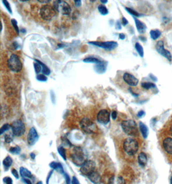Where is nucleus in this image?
<instances>
[{"label": "nucleus", "instance_id": "obj_4", "mask_svg": "<svg viewBox=\"0 0 172 184\" xmlns=\"http://www.w3.org/2000/svg\"><path fill=\"white\" fill-rule=\"evenodd\" d=\"M53 7L56 12L62 15L69 16L71 14V7L67 2L65 1H54L53 2Z\"/></svg>", "mask_w": 172, "mask_h": 184}, {"label": "nucleus", "instance_id": "obj_9", "mask_svg": "<svg viewBox=\"0 0 172 184\" xmlns=\"http://www.w3.org/2000/svg\"><path fill=\"white\" fill-rule=\"evenodd\" d=\"M89 44L94 45L98 47L104 49L108 51H112L117 47L118 43L116 42H89Z\"/></svg>", "mask_w": 172, "mask_h": 184}, {"label": "nucleus", "instance_id": "obj_40", "mask_svg": "<svg viewBox=\"0 0 172 184\" xmlns=\"http://www.w3.org/2000/svg\"><path fill=\"white\" fill-rule=\"evenodd\" d=\"M4 182L5 184H13V181L11 177H5L4 178Z\"/></svg>", "mask_w": 172, "mask_h": 184}, {"label": "nucleus", "instance_id": "obj_26", "mask_svg": "<svg viewBox=\"0 0 172 184\" xmlns=\"http://www.w3.org/2000/svg\"><path fill=\"white\" fill-rule=\"evenodd\" d=\"M83 61V62H84V63H95V64L101 63V62L102 61L101 60H99V59L94 58V57H88V58H84Z\"/></svg>", "mask_w": 172, "mask_h": 184}, {"label": "nucleus", "instance_id": "obj_41", "mask_svg": "<svg viewBox=\"0 0 172 184\" xmlns=\"http://www.w3.org/2000/svg\"><path fill=\"white\" fill-rule=\"evenodd\" d=\"M64 176H65V180H66L67 184H70V178L69 175H68V174L65 173H64Z\"/></svg>", "mask_w": 172, "mask_h": 184}, {"label": "nucleus", "instance_id": "obj_2", "mask_svg": "<svg viewBox=\"0 0 172 184\" xmlns=\"http://www.w3.org/2000/svg\"><path fill=\"white\" fill-rule=\"evenodd\" d=\"M121 127L123 131L126 135L131 136H135L138 134V129H137L135 121L133 120H124L121 123Z\"/></svg>", "mask_w": 172, "mask_h": 184}, {"label": "nucleus", "instance_id": "obj_14", "mask_svg": "<svg viewBox=\"0 0 172 184\" xmlns=\"http://www.w3.org/2000/svg\"><path fill=\"white\" fill-rule=\"evenodd\" d=\"M123 80L125 83H126L128 85L131 87H135L139 83L138 79L134 76L132 74L126 73L123 74Z\"/></svg>", "mask_w": 172, "mask_h": 184}, {"label": "nucleus", "instance_id": "obj_29", "mask_svg": "<svg viewBox=\"0 0 172 184\" xmlns=\"http://www.w3.org/2000/svg\"><path fill=\"white\" fill-rule=\"evenodd\" d=\"M135 47L137 52H138V54H139V56L140 57H143L144 56V50H143V47H142V45L140 44L139 43H136L135 45Z\"/></svg>", "mask_w": 172, "mask_h": 184}, {"label": "nucleus", "instance_id": "obj_30", "mask_svg": "<svg viewBox=\"0 0 172 184\" xmlns=\"http://www.w3.org/2000/svg\"><path fill=\"white\" fill-rule=\"evenodd\" d=\"M141 86L143 88L145 89H152V88H155V87H156V85H155L154 83H151V82H144V83H141Z\"/></svg>", "mask_w": 172, "mask_h": 184}, {"label": "nucleus", "instance_id": "obj_36", "mask_svg": "<svg viewBox=\"0 0 172 184\" xmlns=\"http://www.w3.org/2000/svg\"><path fill=\"white\" fill-rule=\"evenodd\" d=\"M34 67L36 74H39L41 71H42V67L38 62L36 61L35 63H34Z\"/></svg>", "mask_w": 172, "mask_h": 184}, {"label": "nucleus", "instance_id": "obj_11", "mask_svg": "<svg viewBox=\"0 0 172 184\" xmlns=\"http://www.w3.org/2000/svg\"><path fill=\"white\" fill-rule=\"evenodd\" d=\"M110 113L106 109H102L98 113L97 120L99 123L106 125L110 122Z\"/></svg>", "mask_w": 172, "mask_h": 184}, {"label": "nucleus", "instance_id": "obj_24", "mask_svg": "<svg viewBox=\"0 0 172 184\" xmlns=\"http://www.w3.org/2000/svg\"><path fill=\"white\" fill-rule=\"evenodd\" d=\"M34 60H35V61L36 62H38V63L41 65V66L42 67V73L43 74H45V75L46 76H48L51 74V70L49 69V68L46 66L45 63H43L42 61H39V60H36V59H35Z\"/></svg>", "mask_w": 172, "mask_h": 184}, {"label": "nucleus", "instance_id": "obj_32", "mask_svg": "<svg viewBox=\"0 0 172 184\" xmlns=\"http://www.w3.org/2000/svg\"><path fill=\"white\" fill-rule=\"evenodd\" d=\"M11 129H12V127L8 123L4 124L1 128V130H0V135H2L3 134L5 133V132L8 131V130H10Z\"/></svg>", "mask_w": 172, "mask_h": 184}, {"label": "nucleus", "instance_id": "obj_39", "mask_svg": "<svg viewBox=\"0 0 172 184\" xmlns=\"http://www.w3.org/2000/svg\"><path fill=\"white\" fill-rule=\"evenodd\" d=\"M13 136L12 135H6L5 136V142L7 143H11L13 140Z\"/></svg>", "mask_w": 172, "mask_h": 184}, {"label": "nucleus", "instance_id": "obj_15", "mask_svg": "<svg viewBox=\"0 0 172 184\" xmlns=\"http://www.w3.org/2000/svg\"><path fill=\"white\" fill-rule=\"evenodd\" d=\"M107 65H108L107 61H102L101 63L95 64L93 68H94V70L97 73L99 74H104L106 72V68H107Z\"/></svg>", "mask_w": 172, "mask_h": 184}, {"label": "nucleus", "instance_id": "obj_37", "mask_svg": "<svg viewBox=\"0 0 172 184\" xmlns=\"http://www.w3.org/2000/svg\"><path fill=\"white\" fill-rule=\"evenodd\" d=\"M2 3H3V4H4L5 8H7V10L12 14V8H11V5H10V4H9L8 1H7V0H4V1H2Z\"/></svg>", "mask_w": 172, "mask_h": 184}, {"label": "nucleus", "instance_id": "obj_50", "mask_svg": "<svg viewBox=\"0 0 172 184\" xmlns=\"http://www.w3.org/2000/svg\"><path fill=\"white\" fill-rule=\"evenodd\" d=\"M119 38L120 39H124L125 38L124 34H123V33L119 34Z\"/></svg>", "mask_w": 172, "mask_h": 184}, {"label": "nucleus", "instance_id": "obj_12", "mask_svg": "<svg viewBox=\"0 0 172 184\" xmlns=\"http://www.w3.org/2000/svg\"><path fill=\"white\" fill-rule=\"evenodd\" d=\"M156 50L159 53V54L163 56L166 59H168V61H171L172 60V56L170 51L168 50H166L164 47V43L162 41H159L156 45Z\"/></svg>", "mask_w": 172, "mask_h": 184}, {"label": "nucleus", "instance_id": "obj_17", "mask_svg": "<svg viewBox=\"0 0 172 184\" xmlns=\"http://www.w3.org/2000/svg\"><path fill=\"white\" fill-rule=\"evenodd\" d=\"M88 178V179L90 180V182L94 184H99L101 182V178L99 173L96 172V171H93V173L90 174L88 176H87Z\"/></svg>", "mask_w": 172, "mask_h": 184}, {"label": "nucleus", "instance_id": "obj_47", "mask_svg": "<svg viewBox=\"0 0 172 184\" xmlns=\"http://www.w3.org/2000/svg\"><path fill=\"white\" fill-rule=\"evenodd\" d=\"M128 23V21L126 19V18L124 17L122 18V24H123V25L126 26Z\"/></svg>", "mask_w": 172, "mask_h": 184}, {"label": "nucleus", "instance_id": "obj_46", "mask_svg": "<svg viewBox=\"0 0 172 184\" xmlns=\"http://www.w3.org/2000/svg\"><path fill=\"white\" fill-rule=\"evenodd\" d=\"M117 113L116 111H113L112 113V118H113V120H115L117 118Z\"/></svg>", "mask_w": 172, "mask_h": 184}, {"label": "nucleus", "instance_id": "obj_49", "mask_svg": "<svg viewBox=\"0 0 172 184\" xmlns=\"http://www.w3.org/2000/svg\"><path fill=\"white\" fill-rule=\"evenodd\" d=\"M22 180H23V182L25 183L26 184H32V182H30V180H29L27 178H23Z\"/></svg>", "mask_w": 172, "mask_h": 184}, {"label": "nucleus", "instance_id": "obj_31", "mask_svg": "<svg viewBox=\"0 0 172 184\" xmlns=\"http://www.w3.org/2000/svg\"><path fill=\"white\" fill-rule=\"evenodd\" d=\"M98 11L101 15H106L108 14V10L105 5H100L98 7Z\"/></svg>", "mask_w": 172, "mask_h": 184}, {"label": "nucleus", "instance_id": "obj_6", "mask_svg": "<svg viewBox=\"0 0 172 184\" xmlns=\"http://www.w3.org/2000/svg\"><path fill=\"white\" fill-rule=\"evenodd\" d=\"M57 12L55 11L54 8L51 5H45L40 8L39 14L43 20L49 21L54 18Z\"/></svg>", "mask_w": 172, "mask_h": 184}, {"label": "nucleus", "instance_id": "obj_57", "mask_svg": "<svg viewBox=\"0 0 172 184\" xmlns=\"http://www.w3.org/2000/svg\"><path fill=\"white\" fill-rule=\"evenodd\" d=\"M150 77H151L152 79H154V80H157V78H155V77L153 76V75H150Z\"/></svg>", "mask_w": 172, "mask_h": 184}, {"label": "nucleus", "instance_id": "obj_52", "mask_svg": "<svg viewBox=\"0 0 172 184\" xmlns=\"http://www.w3.org/2000/svg\"><path fill=\"white\" fill-rule=\"evenodd\" d=\"M30 157H31V158L33 159V160H34V159H35V158H36L35 154L33 153V152H32V153L30 154Z\"/></svg>", "mask_w": 172, "mask_h": 184}, {"label": "nucleus", "instance_id": "obj_23", "mask_svg": "<svg viewBox=\"0 0 172 184\" xmlns=\"http://www.w3.org/2000/svg\"><path fill=\"white\" fill-rule=\"evenodd\" d=\"M20 171L21 176H22V178H32V173H31L30 171L26 169V168L21 167H20Z\"/></svg>", "mask_w": 172, "mask_h": 184}, {"label": "nucleus", "instance_id": "obj_35", "mask_svg": "<svg viewBox=\"0 0 172 184\" xmlns=\"http://www.w3.org/2000/svg\"><path fill=\"white\" fill-rule=\"evenodd\" d=\"M125 9H126V11L128 12V13L132 14L133 16H136V17H139L140 14H139L138 12H137V11H135V10H133V9L131 8H128V7H125Z\"/></svg>", "mask_w": 172, "mask_h": 184}, {"label": "nucleus", "instance_id": "obj_48", "mask_svg": "<svg viewBox=\"0 0 172 184\" xmlns=\"http://www.w3.org/2000/svg\"><path fill=\"white\" fill-rule=\"evenodd\" d=\"M145 114V113L143 111H140L138 113H137V117L139 118H141L143 117L144 115Z\"/></svg>", "mask_w": 172, "mask_h": 184}, {"label": "nucleus", "instance_id": "obj_8", "mask_svg": "<svg viewBox=\"0 0 172 184\" xmlns=\"http://www.w3.org/2000/svg\"><path fill=\"white\" fill-rule=\"evenodd\" d=\"M12 132L14 136L20 137L23 136L25 133V125L20 120L14 121L12 124Z\"/></svg>", "mask_w": 172, "mask_h": 184}, {"label": "nucleus", "instance_id": "obj_27", "mask_svg": "<svg viewBox=\"0 0 172 184\" xmlns=\"http://www.w3.org/2000/svg\"><path fill=\"white\" fill-rule=\"evenodd\" d=\"M150 36H151L152 39L154 40L157 39L161 35V31L159 30H152L151 31H150Z\"/></svg>", "mask_w": 172, "mask_h": 184}, {"label": "nucleus", "instance_id": "obj_19", "mask_svg": "<svg viewBox=\"0 0 172 184\" xmlns=\"http://www.w3.org/2000/svg\"><path fill=\"white\" fill-rule=\"evenodd\" d=\"M134 21L135 22V25L137 27V29L138 30V32L140 34H143L146 32V25L143 23L142 21H140V20H139L137 18H134Z\"/></svg>", "mask_w": 172, "mask_h": 184}, {"label": "nucleus", "instance_id": "obj_42", "mask_svg": "<svg viewBox=\"0 0 172 184\" xmlns=\"http://www.w3.org/2000/svg\"><path fill=\"white\" fill-rule=\"evenodd\" d=\"M12 174H13V176L15 178L19 179V178H20V176H19V174L18 173V171L15 170V169L12 170Z\"/></svg>", "mask_w": 172, "mask_h": 184}, {"label": "nucleus", "instance_id": "obj_55", "mask_svg": "<svg viewBox=\"0 0 172 184\" xmlns=\"http://www.w3.org/2000/svg\"><path fill=\"white\" fill-rule=\"evenodd\" d=\"M39 2H40V3H45V4H47V3H49L50 2V1H43V0H41V1H38Z\"/></svg>", "mask_w": 172, "mask_h": 184}, {"label": "nucleus", "instance_id": "obj_22", "mask_svg": "<svg viewBox=\"0 0 172 184\" xmlns=\"http://www.w3.org/2000/svg\"><path fill=\"white\" fill-rule=\"evenodd\" d=\"M147 161H148V158H147L146 154L143 152H140L138 157V162L139 165L142 167H145L147 164Z\"/></svg>", "mask_w": 172, "mask_h": 184}, {"label": "nucleus", "instance_id": "obj_18", "mask_svg": "<svg viewBox=\"0 0 172 184\" xmlns=\"http://www.w3.org/2000/svg\"><path fill=\"white\" fill-rule=\"evenodd\" d=\"M108 184H125V180L122 176H112L109 179Z\"/></svg>", "mask_w": 172, "mask_h": 184}, {"label": "nucleus", "instance_id": "obj_20", "mask_svg": "<svg viewBox=\"0 0 172 184\" xmlns=\"http://www.w3.org/2000/svg\"><path fill=\"white\" fill-rule=\"evenodd\" d=\"M49 166L51 167L52 169L58 171L59 173H60L61 174L65 173L63 167H62V165L60 163H58V162L55 161H52L49 164Z\"/></svg>", "mask_w": 172, "mask_h": 184}, {"label": "nucleus", "instance_id": "obj_10", "mask_svg": "<svg viewBox=\"0 0 172 184\" xmlns=\"http://www.w3.org/2000/svg\"><path fill=\"white\" fill-rule=\"evenodd\" d=\"M95 164L92 160H86L82 166L81 167L80 171L82 174L85 176H88L90 174L95 171Z\"/></svg>", "mask_w": 172, "mask_h": 184}, {"label": "nucleus", "instance_id": "obj_51", "mask_svg": "<svg viewBox=\"0 0 172 184\" xmlns=\"http://www.w3.org/2000/svg\"><path fill=\"white\" fill-rule=\"evenodd\" d=\"M52 173H53V171H51V172L49 173V175H48V178H47V180H46V184H48V182H49L50 178H51V176L52 175Z\"/></svg>", "mask_w": 172, "mask_h": 184}, {"label": "nucleus", "instance_id": "obj_28", "mask_svg": "<svg viewBox=\"0 0 172 184\" xmlns=\"http://www.w3.org/2000/svg\"><path fill=\"white\" fill-rule=\"evenodd\" d=\"M58 151L59 152V155L63 158L64 160H67V153H66V150L63 147L60 146L58 148Z\"/></svg>", "mask_w": 172, "mask_h": 184}, {"label": "nucleus", "instance_id": "obj_25", "mask_svg": "<svg viewBox=\"0 0 172 184\" xmlns=\"http://www.w3.org/2000/svg\"><path fill=\"white\" fill-rule=\"evenodd\" d=\"M12 163H13V160H12V158L9 157V156L6 157L4 161H3V164H4V166L6 170H8L9 169V167L11 166Z\"/></svg>", "mask_w": 172, "mask_h": 184}, {"label": "nucleus", "instance_id": "obj_43", "mask_svg": "<svg viewBox=\"0 0 172 184\" xmlns=\"http://www.w3.org/2000/svg\"><path fill=\"white\" fill-rule=\"evenodd\" d=\"M72 184H81L80 182H79V180H77V178L76 176H73L72 179Z\"/></svg>", "mask_w": 172, "mask_h": 184}, {"label": "nucleus", "instance_id": "obj_7", "mask_svg": "<svg viewBox=\"0 0 172 184\" xmlns=\"http://www.w3.org/2000/svg\"><path fill=\"white\" fill-rule=\"evenodd\" d=\"M71 160L73 163L77 166L81 167L85 162L86 160L83 153L82 149L80 147L74 149V152L71 156Z\"/></svg>", "mask_w": 172, "mask_h": 184}, {"label": "nucleus", "instance_id": "obj_34", "mask_svg": "<svg viewBox=\"0 0 172 184\" xmlns=\"http://www.w3.org/2000/svg\"><path fill=\"white\" fill-rule=\"evenodd\" d=\"M11 22L12 25V27H13L14 30H15V31H16L17 34H20V29H19L18 25V21H17L16 20H15V19H12L11 21Z\"/></svg>", "mask_w": 172, "mask_h": 184}, {"label": "nucleus", "instance_id": "obj_16", "mask_svg": "<svg viewBox=\"0 0 172 184\" xmlns=\"http://www.w3.org/2000/svg\"><path fill=\"white\" fill-rule=\"evenodd\" d=\"M162 145L165 151L169 154H172V138L167 137L162 142Z\"/></svg>", "mask_w": 172, "mask_h": 184}, {"label": "nucleus", "instance_id": "obj_60", "mask_svg": "<svg viewBox=\"0 0 172 184\" xmlns=\"http://www.w3.org/2000/svg\"><path fill=\"white\" fill-rule=\"evenodd\" d=\"M171 133H172V127H171Z\"/></svg>", "mask_w": 172, "mask_h": 184}, {"label": "nucleus", "instance_id": "obj_13", "mask_svg": "<svg viewBox=\"0 0 172 184\" xmlns=\"http://www.w3.org/2000/svg\"><path fill=\"white\" fill-rule=\"evenodd\" d=\"M39 135L37 134L36 129L34 127H32L29 130V134L27 135V142L29 145H34L38 141Z\"/></svg>", "mask_w": 172, "mask_h": 184}, {"label": "nucleus", "instance_id": "obj_21", "mask_svg": "<svg viewBox=\"0 0 172 184\" xmlns=\"http://www.w3.org/2000/svg\"><path fill=\"white\" fill-rule=\"evenodd\" d=\"M139 129L140 131L142 134V136H143V138L146 139L147 138V137L148 136L149 134V130H148V128L147 127L145 123H143L141 121L139 122Z\"/></svg>", "mask_w": 172, "mask_h": 184}, {"label": "nucleus", "instance_id": "obj_33", "mask_svg": "<svg viewBox=\"0 0 172 184\" xmlns=\"http://www.w3.org/2000/svg\"><path fill=\"white\" fill-rule=\"evenodd\" d=\"M9 151H10V152L12 154H20V152H21V148L19 146L12 147H11V149H9Z\"/></svg>", "mask_w": 172, "mask_h": 184}, {"label": "nucleus", "instance_id": "obj_5", "mask_svg": "<svg viewBox=\"0 0 172 184\" xmlns=\"http://www.w3.org/2000/svg\"><path fill=\"white\" fill-rule=\"evenodd\" d=\"M80 127L84 133L86 134H92L95 133L97 127L95 123L88 118H84L80 121Z\"/></svg>", "mask_w": 172, "mask_h": 184}, {"label": "nucleus", "instance_id": "obj_56", "mask_svg": "<svg viewBox=\"0 0 172 184\" xmlns=\"http://www.w3.org/2000/svg\"><path fill=\"white\" fill-rule=\"evenodd\" d=\"M58 46H59V48H62L65 47V45L62 44H58Z\"/></svg>", "mask_w": 172, "mask_h": 184}, {"label": "nucleus", "instance_id": "obj_45", "mask_svg": "<svg viewBox=\"0 0 172 184\" xmlns=\"http://www.w3.org/2000/svg\"><path fill=\"white\" fill-rule=\"evenodd\" d=\"M121 25L119 21H117L116 24H115V29L117 30H121Z\"/></svg>", "mask_w": 172, "mask_h": 184}, {"label": "nucleus", "instance_id": "obj_53", "mask_svg": "<svg viewBox=\"0 0 172 184\" xmlns=\"http://www.w3.org/2000/svg\"><path fill=\"white\" fill-rule=\"evenodd\" d=\"M20 31H21V33H23V34H24V33H26V32H27V31H26V29H21V30H20Z\"/></svg>", "mask_w": 172, "mask_h": 184}, {"label": "nucleus", "instance_id": "obj_3", "mask_svg": "<svg viewBox=\"0 0 172 184\" xmlns=\"http://www.w3.org/2000/svg\"><path fill=\"white\" fill-rule=\"evenodd\" d=\"M7 66L9 69L14 73H19L22 70L23 65L17 54H12L7 61Z\"/></svg>", "mask_w": 172, "mask_h": 184}, {"label": "nucleus", "instance_id": "obj_38", "mask_svg": "<svg viewBox=\"0 0 172 184\" xmlns=\"http://www.w3.org/2000/svg\"><path fill=\"white\" fill-rule=\"evenodd\" d=\"M36 79L39 81V82H46L47 81V77H46L45 74H38L36 76Z\"/></svg>", "mask_w": 172, "mask_h": 184}, {"label": "nucleus", "instance_id": "obj_44", "mask_svg": "<svg viewBox=\"0 0 172 184\" xmlns=\"http://www.w3.org/2000/svg\"><path fill=\"white\" fill-rule=\"evenodd\" d=\"M74 3H75V6H76V7L78 8V7H80L81 5H82V1H80V0H77V1H74Z\"/></svg>", "mask_w": 172, "mask_h": 184}, {"label": "nucleus", "instance_id": "obj_58", "mask_svg": "<svg viewBox=\"0 0 172 184\" xmlns=\"http://www.w3.org/2000/svg\"><path fill=\"white\" fill-rule=\"evenodd\" d=\"M36 184H43V182H41V181H39V182H37Z\"/></svg>", "mask_w": 172, "mask_h": 184}, {"label": "nucleus", "instance_id": "obj_59", "mask_svg": "<svg viewBox=\"0 0 172 184\" xmlns=\"http://www.w3.org/2000/svg\"><path fill=\"white\" fill-rule=\"evenodd\" d=\"M170 183H171V184H172V176L171 177V180H170Z\"/></svg>", "mask_w": 172, "mask_h": 184}, {"label": "nucleus", "instance_id": "obj_1", "mask_svg": "<svg viewBox=\"0 0 172 184\" xmlns=\"http://www.w3.org/2000/svg\"><path fill=\"white\" fill-rule=\"evenodd\" d=\"M125 152L130 156L135 155L139 149V143L133 138H127L123 143Z\"/></svg>", "mask_w": 172, "mask_h": 184}, {"label": "nucleus", "instance_id": "obj_54", "mask_svg": "<svg viewBox=\"0 0 172 184\" xmlns=\"http://www.w3.org/2000/svg\"><path fill=\"white\" fill-rule=\"evenodd\" d=\"M101 2L103 4H107V3H108V1H107V0H106V1H105V0H101Z\"/></svg>", "mask_w": 172, "mask_h": 184}]
</instances>
